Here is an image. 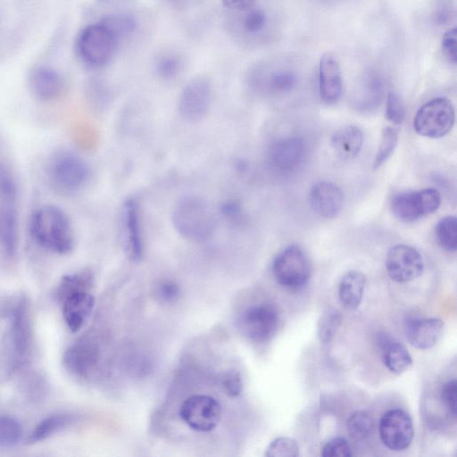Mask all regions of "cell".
<instances>
[{
    "label": "cell",
    "instance_id": "cell-13",
    "mask_svg": "<svg viewBox=\"0 0 457 457\" xmlns=\"http://www.w3.org/2000/svg\"><path fill=\"white\" fill-rule=\"evenodd\" d=\"M120 218L124 252L130 261L140 262L144 255V238L140 208L135 198L124 201Z\"/></svg>",
    "mask_w": 457,
    "mask_h": 457
},
{
    "label": "cell",
    "instance_id": "cell-2",
    "mask_svg": "<svg viewBox=\"0 0 457 457\" xmlns=\"http://www.w3.org/2000/svg\"><path fill=\"white\" fill-rule=\"evenodd\" d=\"M93 286L94 274L89 269L67 274L58 284L56 295L65 323L71 332H78L93 311Z\"/></svg>",
    "mask_w": 457,
    "mask_h": 457
},
{
    "label": "cell",
    "instance_id": "cell-1",
    "mask_svg": "<svg viewBox=\"0 0 457 457\" xmlns=\"http://www.w3.org/2000/svg\"><path fill=\"white\" fill-rule=\"evenodd\" d=\"M29 230L35 243L48 252L65 255L73 250L75 239L71 220L58 206L46 204L34 210Z\"/></svg>",
    "mask_w": 457,
    "mask_h": 457
},
{
    "label": "cell",
    "instance_id": "cell-38",
    "mask_svg": "<svg viewBox=\"0 0 457 457\" xmlns=\"http://www.w3.org/2000/svg\"><path fill=\"white\" fill-rule=\"evenodd\" d=\"M320 454L324 457H350L353 453L344 437H335L323 445Z\"/></svg>",
    "mask_w": 457,
    "mask_h": 457
},
{
    "label": "cell",
    "instance_id": "cell-4",
    "mask_svg": "<svg viewBox=\"0 0 457 457\" xmlns=\"http://www.w3.org/2000/svg\"><path fill=\"white\" fill-rule=\"evenodd\" d=\"M46 173L54 190L62 195H72L86 185L90 169L79 155L59 150L50 156Z\"/></svg>",
    "mask_w": 457,
    "mask_h": 457
},
{
    "label": "cell",
    "instance_id": "cell-28",
    "mask_svg": "<svg viewBox=\"0 0 457 457\" xmlns=\"http://www.w3.org/2000/svg\"><path fill=\"white\" fill-rule=\"evenodd\" d=\"M436 238L438 245L447 252L457 249V220L455 216H445L436 224Z\"/></svg>",
    "mask_w": 457,
    "mask_h": 457
},
{
    "label": "cell",
    "instance_id": "cell-34",
    "mask_svg": "<svg viewBox=\"0 0 457 457\" xmlns=\"http://www.w3.org/2000/svg\"><path fill=\"white\" fill-rule=\"evenodd\" d=\"M182 70V59L176 54L166 53L162 54L155 62V71L163 79L176 78Z\"/></svg>",
    "mask_w": 457,
    "mask_h": 457
},
{
    "label": "cell",
    "instance_id": "cell-11",
    "mask_svg": "<svg viewBox=\"0 0 457 457\" xmlns=\"http://www.w3.org/2000/svg\"><path fill=\"white\" fill-rule=\"evenodd\" d=\"M101 359V348L93 336H84L71 345L63 354L65 369L74 377L90 379Z\"/></svg>",
    "mask_w": 457,
    "mask_h": 457
},
{
    "label": "cell",
    "instance_id": "cell-27",
    "mask_svg": "<svg viewBox=\"0 0 457 457\" xmlns=\"http://www.w3.org/2000/svg\"><path fill=\"white\" fill-rule=\"evenodd\" d=\"M99 21L110 30L119 43L131 36L137 28L135 19L127 13L106 14Z\"/></svg>",
    "mask_w": 457,
    "mask_h": 457
},
{
    "label": "cell",
    "instance_id": "cell-43",
    "mask_svg": "<svg viewBox=\"0 0 457 457\" xmlns=\"http://www.w3.org/2000/svg\"><path fill=\"white\" fill-rule=\"evenodd\" d=\"M224 386L231 395H237L242 389V382L238 373H229L224 378Z\"/></svg>",
    "mask_w": 457,
    "mask_h": 457
},
{
    "label": "cell",
    "instance_id": "cell-18",
    "mask_svg": "<svg viewBox=\"0 0 457 457\" xmlns=\"http://www.w3.org/2000/svg\"><path fill=\"white\" fill-rule=\"evenodd\" d=\"M319 92L321 100L332 104L343 94V79L338 60L330 53L324 54L319 63Z\"/></svg>",
    "mask_w": 457,
    "mask_h": 457
},
{
    "label": "cell",
    "instance_id": "cell-24",
    "mask_svg": "<svg viewBox=\"0 0 457 457\" xmlns=\"http://www.w3.org/2000/svg\"><path fill=\"white\" fill-rule=\"evenodd\" d=\"M366 281L365 275L359 270H350L342 277L338 285V297L345 308L354 310L359 307Z\"/></svg>",
    "mask_w": 457,
    "mask_h": 457
},
{
    "label": "cell",
    "instance_id": "cell-29",
    "mask_svg": "<svg viewBox=\"0 0 457 457\" xmlns=\"http://www.w3.org/2000/svg\"><path fill=\"white\" fill-rule=\"evenodd\" d=\"M373 420L367 411H356L351 414L346 428L349 436L354 440H362L367 437L372 429Z\"/></svg>",
    "mask_w": 457,
    "mask_h": 457
},
{
    "label": "cell",
    "instance_id": "cell-25",
    "mask_svg": "<svg viewBox=\"0 0 457 457\" xmlns=\"http://www.w3.org/2000/svg\"><path fill=\"white\" fill-rule=\"evenodd\" d=\"M363 144V134L360 128L347 125L339 129L331 138L334 151L345 159L355 157Z\"/></svg>",
    "mask_w": 457,
    "mask_h": 457
},
{
    "label": "cell",
    "instance_id": "cell-3",
    "mask_svg": "<svg viewBox=\"0 0 457 457\" xmlns=\"http://www.w3.org/2000/svg\"><path fill=\"white\" fill-rule=\"evenodd\" d=\"M171 220L178 234L196 244L208 241L215 233L217 225L208 202L195 195H185L175 204Z\"/></svg>",
    "mask_w": 457,
    "mask_h": 457
},
{
    "label": "cell",
    "instance_id": "cell-39",
    "mask_svg": "<svg viewBox=\"0 0 457 457\" xmlns=\"http://www.w3.org/2000/svg\"><path fill=\"white\" fill-rule=\"evenodd\" d=\"M297 82L296 76L290 71H277L270 75L268 86L278 92H287L294 88Z\"/></svg>",
    "mask_w": 457,
    "mask_h": 457
},
{
    "label": "cell",
    "instance_id": "cell-41",
    "mask_svg": "<svg viewBox=\"0 0 457 457\" xmlns=\"http://www.w3.org/2000/svg\"><path fill=\"white\" fill-rule=\"evenodd\" d=\"M180 294L179 286L172 280L162 281L157 288V297L164 303H172L176 301Z\"/></svg>",
    "mask_w": 457,
    "mask_h": 457
},
{
    "label": "cell",
    "instance_id": "cell-22",
    "mask_svg": "<svg viewBox=\"0 0 457 457\" xmlns=\"http://www.w3.org/2000/svg\"><path fill=\"white\" fill-rule=\"evenodd\" d=\"M19 220L17 204L0 203V245L10 258L17 252Z\"/></svg>",
    "mask_w": 457,
    "mask_h": 457
},
{
    "label": "cell",
    "instance_id": "cell-6",
    "mask_svg": "<svg viewBox=\"0 0 457 457\" xmlns=\"http://www.w3.org/2000/svg\"><path fill=\"white\" fill-rule=\"evenodd\" d=\"M272 274L275 280L289 290L303 287L311 278L312 264L298 245H289L282 250L272 262Z\"/></svg>",
    "mask_w": 457,
    "mask_h": 457
},
{
    "label": "cell",
    "instance_id": "cell-37",
    "mask_svg": "<svg viewBox=\"0 0 457 457\" xmlns=\"http://www.w3.org/2000/svg\"><path fill=\"white\" fill-rule=\"evenodd\" d=\"M241 20V27L247 34H256L263 29L267 21L265 12L261 9L250 8L245 12Z\"/></svg>",
    "mask_w": 457,
    "mask_h": 457
},
{
    "label": "cell",
    "instance_id": "cell-45",
    "mask_svg": "<svg viewBox=\"0 0 457 457\" xmlns=\"http://www.w3.org/2000/svg\"><path fill=\"white\" fill-rule=\"evenodd\" d=\"M223 5L234 12H245L253 7L255 0H221Z\"/></svg>",
    "mask_w": 457,
    "mask_h": 457
},
{
    "label": "cell",
    "instance_id": "cell-31",
    "mask_svg": "<svg viewBox=\"0 0 457 457\" xmlns=\"http://www.w3.org/2000/svg\"><path fill=\"white\" fill-rule=\"evenodd\" d=\"M398 142V130L386 126L383 129L381 139L375 155L373 167L379 168L393 154Z\"/></svg>",
    "mask_w": 457,
    "mask_h": 457
},
{
    "label": "cell",
    "instance_id": "cell-23",
    "mask_svg": "<svg viewBox=\"0 0 457 457\" xmlns=\"http://www.w3.org/2000/svg\"><path fill=\"white\" fill-rule=\"evenodd\" d=\"M379 345L382 361L392 373L400 375L411 366V356L399 341L386 337L380 340Z\"/></svg>",
    "mask_w": 457,
    "mask_h": 457
},
{
    "label": "cell",
    "instance_id": "cell-14",
    "mask_svg": "<svg viewBox=\"0 0 457 457\" xmlns=\"http://www.w3.org/2000/svg\"><path fill=\"white\" fill-rule=\"evenodd\" d=\"M212 96L209 80L204 78L192 79L183 87L179 97L178 110L180 116L190 122L203 120L210 111Z\"/></svg>",
    "mask_w": 457,
    "mask_h": 457
},
{
    "label": "cell",
    "instance_id": "cell-12",
    "mask_svg": "<svg viewBox=\"0 0 457 457\" xmlns=\"http://www.w3.org/2000/svg\"><path fill=\"white\" fill-rule=\"evenodd\" d=\"M179 416L193 430L208 432L219 424L221 419V406L210 395H195L181 403Z\"/></svg>",
    "mask_w": 457,
    "mask_h": 457
},
{
    "label": "cell",
    "instance_id": "cell-7",
    "mask_svg": "<svg viewBox=\"0 0 457 457\" xmlns=\"http://www.w3.org/2000/svg\"><path fill=\"white\" fill-rule=\"evenodd\" d=\"M454 120L452 102L445 97H436L420 107L413 119V128L420 136L440 138L451 131Z\"/></svg>",
    "mask_w": 457,
    "mask_h": 457
},
{
    "label": "cell",
    "instance_id": "cell-26",
    "mask_svg": "<svg viewBox=\"0 0 457 457\" xmlns=\"http://www.w3.org/2000/svg\"><path fill=\"white\" fill-rule=\"evenodd\" d=\"M73 417L68 414H53L41 420L27 438L28 444H36L46 440L58 431L69 426Z\"/></svg>",
    "mask_w": 457,
    "mask_h": 457
},
{
    "label": "cell",
    "instance_id": "cell-5",
    "mask_svg": "<svg viewBox=\"0 0 457 457\" xmlns=\"http://www.w3.org/2000/svg\"><path fill=\"white\" fill-rule=\"evenodd\" d=\"M118 40L100 21L88 24L79 32L76 50L81 62L90 68H101L113 57Z\"/></svg>",
    "mask_w": 457,
    "mask_h": 457
},
{
    "label": "cell",
    "instance_id": "cell-9",
    "mask_svg": "<svg viewBox=\"0 0 457 457\" xmlns=\"http://www.w3.org/2000/svg\"><path fill=\"white\" fill-rule=\"evenodd\" d=\"M239 331L255 343L270 340L277 332L279 314L270 303H256L243 310L237 320Z\"/></svg>",
    "mask_w": 457,
    "mask_h": 457
},
{
    "label": "cell",
    "instance_id": "cell-33",
    "mask_svg": "<svg viewBox=\"0 0 457 457\" xmlns=\"http://www.w3.org/2000/svg\"><path fill=\"white\" fill-rule=\"evenodd\" d=\"M18 184L12 170L0 162V203L17 204Z\"/></svg>",
    "mask_w": 457,
    "mask_h": 457
},
{
    "label": "cell",
    "instance_id": "cell-20",
    "mask_svg": "<svg viewBox=\"0 0 457 457\" xmlns=\"http://www.w3.org/2000/svg\"><path fill=\"white\" fill-rule=\"evenodd\" d=\"M444 321L438 318H412L404 322V335L409 343L420 350L434 346L441 337Z\"/></svg>",
    "mask_w": 457,
    "mask_h": 457
},
{
    "label": "cell",
    "instance_id": "cell-40",
    "mask_svg": "<svg viewBox=\"0 0 457 457\" xmlns=\"http://www.w3.org/2000/svg\"><path fill=\"white\" fill-rule=\"evenodd\" d=\"M456 393L457 383L452 379L445 383L441 389V399L450 415L456 416Z\"/></svg>",
    "mask_w": 457,
    "mask_h": 457
},
{
    "label": "cell",
    "instance_id": "cell-10",
    "mask_svg": "<svg viewBox=\"0 0 457 457\" xmlns=\"http://www.w3.org/2000/svg\"><path fill=\"white\" fill-rule=\"evenodd\" d=\"M440 203L441 196L436 189L425 188L395 195L391 210L400 220L412 222L435 212Z\"/></svg>",
    "mask_w": 457,
    "mask_h": 457
},
{
    "label": "cell",
    "instance_id": "cell-35",
    "mask_svg": "<svg viewBox=\"0 0 457 457\" xmlns=\"http://www.w3.org/2000/svg\"><path fill=\"white\" fill-rule=\"evenodd\" d=\"M265 455L269 457H296L299 446L291 437H278L268 445Z\"/></svg>",
    "mask_w": 457,
    "mask_h": 457
},
{
    "label": "cell",
    "instance_id": "cell-17",
    "mask_svg": "<svg viewBox=\"0 0 457 457\" xmlns=\"http://www.w3.org/2000/svg\"><path fill=\"white\" fill-rule=\"evenodd\" d=\"M306 153L303 138L295 136L286 137L274 142L270 147V164L280 172H290L303 162Z\"/></svg>",
    "mask_w": 457,
    "mask_h": 457
},
{
    "label": "cell",
    "instance_id": "cell-36",
    "mask_svg": "<svg viewBox=\"0 0 457 457\" xmlns=\"http://www.w3.org/2000/svg\"><path fill=\"white\" fill-rule=\"evenodd\" d=\"M385 116L388 121L400 125L405 117V107L401 96L395 91L387 95Z\"/></svg>",
    "mask_w": 457,
    "mask_h": 457
},
{
    "label": "cell",
    "instance_id": "cell-21",
    "mask_svg": "<svg viewBox=\"0 0 457 457\" xmlns=\"http://www.w3.org/2000/svg\"><path fill=\"white\" fill-rule=\"evenodd\" d=\"M29 87L31 93L42 101H52L61 96L63 79L61 74L49 66H36L29 74Z\"/></svg>",
    "mask_w": 457,
    "mask_h": 457
},
{
    "label": "cell",
    "instance_id": "cell-8",
    "mask_svg": "<svg viewBox=\"0 0 457 457\" xmlns=\"http://www.w3.org/2000/svg\"><path fill=\"white\" fill-rule=\"evenodd\" d=\"M10 369L17 371L29 361L32 330L26 299L20 297L10 310Z\"/></svg>",
    "mask_w": 457,
    "mask_h": 457
},
{
    "label": "cell",
    "instance_id": "cell-32",
    "mask_svg": "<svg viewBox=\"0 0 457 457\" xmlns=\"http://www.w3.org/2000/svg\"><path fill=\"white\" fill-rule=\"evenodd\" d=\"M342 322V315L337 310H327L318 322V336L321 343L328 344L334 337Z\"/></svg>",
    "mask_w": 457,
    "mask_h": 457
},
{
    "label": "cell",
    "instance_id": "cell-44",
    "mask_svg": "<svg viewBox=\"0 0 457 457\" xmlns=\"http://www.w3.org/2000/svg\"><path fill=\"white\" fill-rule=\"evenodd\" d=\"M221 212L228 219L236 220L240 216L242 208L238 202L229 200L223 204Z\"/></svg>",
    "mask_w": 457,
    "mask_h": 457
},
{
    "label": "cell",
    "instance_id": "cell-16",
    "mask_svg": "<svg viewBox=\"0 0 457 457\" xmlns=\"http://www.w3.org/2000/svg\"><path fill=\"white\" fill-rule=\"evenodd\" d=\"M386 269L392 280L404 283L421 275L424 262L421 254L414 247L399 244L387 252Z\"/></svg>",
    "mask_w": 457,
    "mask_h": 457
},
{
    "label": "cell",
    "instance_id": "cell-30",
    "mask_svg": "<svg viewBox=\"0 0 457 457\" xmlns=\"http://www.w3.org/2000/svg\"><path fill=\"white\" fill-rule=\"evenodd\" d=\"M22 428L18 420L11 416L0 415V448H12L21 440Z\"/></svg>",
    "mask_w": 457,
    "mask_h": 457
},
{
    "label": "cell",
    "instance_id": "cell-19",
    "mask_svg": "<svg viewBox=\"0 0 457 457\" xmlns=\"http://www.w3.org/2000/svg\"><path fill=\"white\" fill-rule=\"evenodd\" d=\"M310 204L312 210L320 217H336L344 204V193L341 188L330 181H320L310 190Z\"/></svg>",
    "mask_w": 457,
    "mask_h": 457
},
{
    "label": "cell",
    "instance_id": "cell-42",
    "mask_svg": "<svg viewBox=\"0 0 457 457\" xmlns=\"http://www.w3.org/2000/svg\"><path fill=\"white\" fill-rule=\"evenodd\" d=\"M456 28L453 27L448 29L443 36L442 38V48L444 54L448 58V60L456 63L457 61V47H456Z\"/></svg>",
    "mask_w": 457,
    "mask_h": 457
},
{
    "label": "cell",
    "instance_id": "cell-15",
    "mask_svg": "<svg viewBox=\"0 0 457 457\" xmlns=\"http://www.w3.org/2000/svg\"><path fill=\"white\" fill-rule=\"evenodd\" d=\"M378 430L383 444L393 451L408 448L414 436L412 420L401 409H392L383 413Z\"/></svg>",
    "mask_w": 457,
    "mask_h": 457
}]
</instances>
